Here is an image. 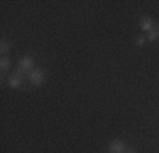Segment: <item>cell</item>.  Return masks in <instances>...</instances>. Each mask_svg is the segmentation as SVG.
<instances>
[{"label": "cell", "mask_w": 159, "mask_h": 153, "mask_svg": "<svg viewBox=\"0 0 159 153\" xmlns=\"http://www.w3.org/2000/svg\"><path fill=\"white\" fill-rule=\"evenodd\" d=\"M46 80V73H44V70H41V68H34V70L29 73V82L32 83V85H43V82Z\"/></svg>", "instance_id": "cell-1"}, {"label": "cell", "mask_w": 159, "mask_h": 153, "mask_svg": "<svg viewBox=\"0 0 159 153\" xmlns=\"http://www.w3.org/2000/svg\"><path fill=\"white\" fill-rule=\"evenodd\" d=\"M22 72L20 70H17V72H14V73H10V76H9V80H7V83H9V87L10 89H20L22 87Z\"/></svg>", "instance_id": "cell-2"}, {"label": "cell", "mask_w": 159, "mask_h": 153, "mask_svg": "<svg viewBox=\"0 0 159 153\" xmlns=\"http://www.w3.org/2000/svg\"><path fill=\"white\" fill-rule=\"evenodd\" d=\"M19 70L20 72H31L34 70V58L32 56H29V55H25V56H22L20 60H19Z\"/></svg>", "instance_id": "cell-3"}, {"label": "cell", "mask_w": 159, "mask_h": 153, "mask_svg": "<svg viewBox=\"0 0 159 153\" xmlns=\"http://www.w3.org/2000/svg\"><path fill=\"white\" fill-rule=\"evenodd\" d=\"M125 145H124V141L120 140H112L110 145H108V153H125Z\"/></svg>", "instance_id": "cell-4"}, {"label": "cell", "mask_w": 159, "mask_h": 153, "mask_svg": "<svg viewBox=\"0 0 159 153\" xmlns=\"http://www.w3.org/2000/svg\"><path fill=\"white\" fill-rule=\"evenodd\" d=\"M154 29V22L151 17H142L141 19V31H144V32H151V31Z\"/></svg>", "instance_id": "cell-5"}, {"label": "cell", "mask_w": 159, "mask_h": 153, "mask_svg": "<svg viewBox=\"0 0 159 153\" xmlns=\"http://www.w3.org/2000/svg\"><path fill=\"white\" fill-rule=\"evenodd\" d=\"M10 67H12V60L9 56H2V60H0V70L7 72V70H10Z\"/></svg>", "instance_id": "cell-6"}, {"label": "cell", "mask_w": 159, "mask_h": 153, "mask_svg": "<svg viewBox=\"0 0 159 153\" xmlns=\"http://www.w3.org/2000/svg\"><path fill=\"white\" fill-rule=\"evenodd\" d=\"M2 46H0V51H2V55L3 56H7V53L12 49V44H10V41H7V39H2V43H0Z\"/></svg>", "instance_id": "cell-7"}, {"label": "cell", "mask_w": 159, "mask_h": 153, "mask_svg": "<svg viewBox=\"0 0 159 153\" xmlns=\"http://www.w3.org/2000/svg\"><path fill=\"white\" fill-rule=\"evenodd\" d=\"M146 37H147V41H151V43H152V41H156V39H159V26H157V27H154L151 32H147Z\"/></svg>", "instance_id": "cell-8"}, {"label": "cell", "mask_w": 159, "mask_h": 153, "mask_svg": "<svg viewBox=\"0 0 159 153\" xmlns=\"http://www.w3.org/2000/svg\"><path fill=\"white\" fill-rule=\"evenodd\" d=\"M146 41H147L146 34H141V36L135 37V46H137V48H142V46H146Z\"/></svg>", "instance_id": "cell-9"}, {"label": "cell", "mask_w": 159, "mask_h": 153, "mask_svg": "<svg viewBox=\"0 0 159 153\" xmlns=\"http://www.w3.org/2000/svg\"><path fill=\"white\" fill-rule=\"evenodd\" d=\"M125 153H137V151H135V150H132V148H130V150H125Z\"/></svg>", "instance_id": "cell-10"}]
</instances>
